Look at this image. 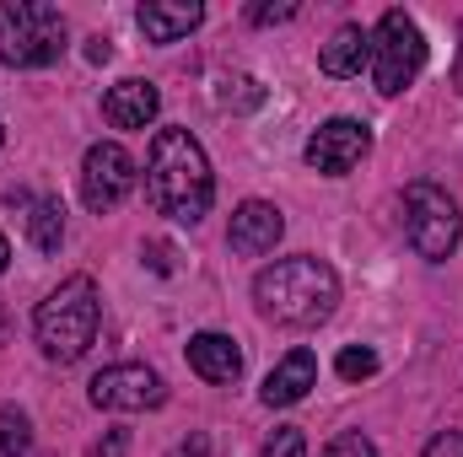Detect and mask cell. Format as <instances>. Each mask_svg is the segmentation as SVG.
<instances>
[{
  "label": "cell",
  "instance_id": "cell-17",
  "mask_svg": "<svg viewBox=\"0 0 463 457\" xmlns=\"http://www.w3.org/2000/svg\"><path fill=\"white\" fill-rule=\"evenodd\" d=\"M33 452V420L22 409H0V457H27Z\"/></svg>",
  "mask_w": 463,
  "mask_h": 457
},
{
  "label": "cell",
  "instance_id": "cell-19",
  "mask_svg": "<svg viewBox=\"0 0 463 457\" xmlns=\"http://www.w3.org/2000/svg\"><path fill=\"white\" fill-rule=\"evenodd\" d=\"M259 457H307V436H302L297 425H275V436L264 442Z\"/></svg>",
  "mask_w": 463,
  "mask_h": 457
},
{
  "label": "cell",
  "instance_id": "cell-22",
  "mask_svg": "<svg viewBox=\"0 0 463 457\" xmlns=\"http://www.w3.org/2000/svg\"><path fill=\"white\" fill-rule=\"evenodd\" d=\"M297 11H302L297 0H280V5H269V0H264V5H253L248 16H253V27H275V22H291Z\"/></svg>",
  "mask_w": 463,
  "mask_h": 457
},
{
  "label": "cell",
  "instance_id": "cell-2",
  "mask_svg": "<svg viewBox=\"0 0 463 457\" xmlns=\"http://www.w3.org/2000/svg\"><path fill=\"white\" fill-rule=\"evenodd\" d=\"M253 307L280 329H318L340 307V275L318 253L275 258L253 275Z\"/></svg>",
  "mask_w": 463,
  "mask_h": 457
},
{
  "label": "cell",
  "instance_id": "cell-5",
  "mask_svg": "<svg viewBox=\"0 0 463 457\" xmlns=\"http://www.w3.org/2000/svg\"><path fill=\"white\" fill-rule=\"evenodd\" d=\"M366 70H372V87L383 98H399V92H410L420 81V70H426V33H420V22L410 11L388 5L377 16V27H372V65Z\"/></svg>",
  "mask_w": 463,
  "mask_h": 457
},
{
  "label": "cell",
  "instance_id": "cell-1",
  "mask_svg": "<svg viewBox=\"0 0 463 457\" xmlns=\"http://www.w3.org/2000/svg\"><path fill=\"white\" fill-rule=\"evenodd\" d=\"M146 200L156 205V216L178 221V227H200L211 216V200H216V173H211V156L205 145L167 124L151 135V151H146Z\"/></svg>",
  "mask_w": 463,
  "mask_h": 457
},
{
  "label": "cell",
  "instance_id": "cell-12",
  "mask_svg": "<svg viewBox=\"0 0 463 457\" xmlns=\"http://www.w3.org/2000/svg\"><path fill=\"white\" fill-rule=\"evenodd\" d=\"M135 22H140L146 43H178L205 22V5L200 0H146L135 11Z\"/></svg>",
  "mask_w": 463,
  "mask_h": 457
},
{
  "label": "cell",
  "instance_id": "cell-23",
  "mask_svg": "<svg viewBox=\"0 0 463 457\" xmlns=\"http://www.w3.org/2000/svg\"><path fill=\"white\" fill-rule=\"evenodd\" d=\"M420 457H463V431H437Z\"/></svg>",
  "mask_w": 463,
  "mask_h": 457
},
{
  "label": "cell",
  "instance_id": "cell-29",
  "mask_svg": "<svg viewBox=\"0 0 463 457\" xmlns=\"http://www.w3.org/2000/svg\"><path fill=\"white\" fill-rule=\"evenodd\" d=\"M5 264H11V242H5V231H0V275H5Z\"/></svg>",
  "mask_w": 463,
  "mask_h": 457
},
{
  "label": "cell",
  "instance_id": "cell-18",
  "mask_svg": "<svg viewBox=\"0 0 463 457\" xmlns=\"http://www.w3.org/2000/svg\"><path fill=\"white\" fill-rule=\"evenodd\" d=\"M335 371H340V382H366V377H377V350H372V344H345L340 360H335Z\"/></svg>",
  "mask_w": 463,
  "mask_h": 457
},
{
  "label": "cell",
  "instance_id": "cell-16",
  "mask_svg": "<svg viewBox=\"0 0 463 457\" xmlns=\"http://www.w3.org/2000/svg\"><path fill=\"white\" fill-rule=\"evenodd\" d=\"M27 237L38 253H60L65 242V205L60 200H33L27 205Z\"/></svg>",
  "mask_w": 463,
  "mask_h": 457
},
{
  "label": "cell",
  "instance_id": "cell-20",
  "mask_svg": "<svg viewBox=\"0 0 463 457\" xmlns=\"http://www.w3.org/2000/svg\"><path fill=\"white\" fill-rule=\"evenodd\" d=\"M222 103H227V108H259V103H264V87H259L253 76H232L227 87H222Z\"/></svg>",
  "mask_w": 463,
  "mask_h": 457
},
{
  "label": "cell",
  "instance_id": "cell-7",
  "mask_svg": "<svg viewBox=\"0 0 463 457\" xmlns=\"http://www.w3.org/2000/svg\"><path fill=\"white\" fill-rule=\"evenodd\" d=\"M87 398L98 409H114V415H140V409H162L167 404V382L146 360H118V366H103L92 377Z\"/></svg>",
  "mask_w": 463,
  "mask_h": 457
},
{
  "label": "cell",
  "instance_id": "cell-10",
  "mask_svg": "<svg viewBox=\"0 0 463 457\" xmlns=\"http://www.w3.org/2000/svg\"><path fill=\"white\" fill-rule=\"evenodd\" d=\"M280 237H286V216H280V205H269V200H242V205L232 210V227H227L232 253H242V258H264V253H275Z\"/></svg>",
  "mask_w": 463,
  "mask_h": 457
},
{
  "label": "cell",
  "instance_id": "cell-25",
  "mask_svg": "<svg viewBox=\"0 0 463 457\" xmlns=\"http://www.w3.org/2000/svg\"><path fill=\"white\" fill-rule=\"evenodd\" d=\"M167 457H211V436H205V431H189V436H184Z\"/></svg>",
  "mask_w": 463,
  "mask_h": 457
},
{
  "label": "cell",
  "instance_id": "cell-6",
  "mask_svg": "<svg viewBox=\"0 0 463 457\" xmlns=\"http://www.w3.org/2000/svg\"><path fill=\"white\" fill-rule=\"evenodd\" d=\"M404 237L410 247L426 258V264H448L458 253V237H463V216H458V200L431 183V178H415L404 189Z\"/></svg>",
  "mask_w": 463,
  "mask_h": 457
},
{
  "label": "cell",
  "instance_id": "cell-13",
  "mask_svg": "<svg viewBox=\"0 0 463 457\" xmlns=\"http://www.w3.org/2000/svg\"><path fill=\"white\" fill-rule=\"evenodd\" d=\"M189 371L205 377V382H216V387H232V382L242 377V350H237L232 334L205 329V334L189 340Z\"/></svg>",
  "mask_w": 463,
  "mask_h": 457
},
{
  "label": "cell",
  "instance_id": "cell-4",
  "mask_svg": "<svg viewBox=\"0 0 463 457\" xmlns=\"http://www.w3.org/2000/svg\"><path fill=\"white\" fill-rule=\"evenodd\" d=\"M65 16L49 0H5L0 5V65L49 70L65 54Z\"/></svg>",
  "mask_w": 463,
  "mask_h": 457
},
{
  "label": "cell",
  "instance_id": "cell-14",
  "mask_svg": "<svg viewBox=\"0 0 463 457\" xmlns=\"http://www.w3.org/2000/svg\"><path fill=\"white\" fill-rule=\"evenodd\" d=\"M156 114H162V92H156L151 81H140V76L109 87V98H103V118H109L114 129H146Z\"/></svg>",
  "mask_w": 463,
  "mask_h": 457
},
{
  "label": "cell",
  "instance_id": "cell-30",
  "mask_svg": "<svg viewBox=\"0 0 463 457\" xmlns=\"http://www.w3.org/2000/svg\"><path fill=\"white\" fill-rule=\"evenodd\" d=\"M0 145H5V124H0Z\"/></svg>",
  "mask_w": 463,
  "mask_h": 457
},
{
  "label": "cell",
  "instance_id": "cell-21",
  "mask_svg": "<svg viewBox=\"0 0 463 457\" xmlns=\"http://www.w3.org/2000/svg\"><path fill=\"white\" fill-rule=\"evenodd\" d=\"M324 457H377V447H372V436H361V431H340V436L324 447Z\"/></svg>",
  "mask_w": 463,
  "mask_h": 457
},
{
  "label": "cell",
  "instance_id": "cell-3",
  "mask_svg": "<svg viewBox=\"0 0 463 457\" xmlns=\"http://www.w3.org/2000/svg\"><path fill=\"white\" fill-rule=\"evenodd\" d=\"M98 323H103L98 280H92V275H71V280H60V285L38 302V312H33V340H38V350H43L49 360L71 366V360H81V355L92 350Z\"/></svg>",
  "mask_w": 463,
  "mask_h": 457
},
{
  "label": "cell",
  "instance_id": "cell-26",
  "mask_svg": "<svg viewBox=\"0 0 463 457\" xmlns=\"http://www.w3.org/2000/svg\"><path fill=\"white\" fill-rule=\"evenodd\" d=\"M118 452H124V431H114L109 442H98V447H92V457H118Z\"/></svg>",
  "mask_w": 463,
  "mask_h": 457
},
{
  "label": "cell",
  "instance_id": "cell-24",
  "mask_svg": "<svg viewBox=\"0 0 463 457\" xmlns=\"http://www.w3.org/2000/svg\"><path fill=\"white\" fill-rule=\"evenodd\" d=\"M140 258H146L156 275H173V247H167V242H146V247H140Z\"/></svg>",
  "mask_w": 463,
  "mask_h": 457
},
{
  "label": "cell",
  "instance_id": "cell-9",
  "mask_svg": "<svg viewBox=\"0 0 463 457\" xmlns=\"http://www.w3.org/2000/svg\"><path fill=\"white\" fill-rule=\"evenodd\" d=\"M366 151H372V129L361 118H329V124H318L307 135L302 162L313 173H324V178H345V173H355L366 162Z\"/></svg>",
  "mask_w": 463,
  "mask_h": 457
},
{
  "label": "cell",
  "instance_id": "cell-27",
  "mask_svg": "<svg viewBox=\"0 0 463 457\" xmlns=\"http://www.w3.org/2000/svg\"><path fill=\"white\" fill-rule=\"evenodd\" d=\"M109 54H114V43H109V38H92V43H87V60H92V65H103Z\"/></svg>",
  "mask_w": 463,
  "mask_h": 457
},
{
  "label": "cell",
  "instance_id": "cell-28",
  "mask_svg": "<svg viewBox=\"0 0 463 457\" xmlns=\"http://www.w3.org/2000/svg\"><path fill=\"white\" fill-rule=\"evenodd\" d=\"M453 92L463 98V22H458V60H453Z\"/></svg>",
  "mask_w": 463,
  "mask_h": 457
},
{
  "label": "cell",
  "instance_id": "cell-11",
  "mask_svg": "<svg viewBox=\"0 0 463 457\" xmlns=\"http://www.w3.org/2000/svg\"><path fill=\"white\" fill-rule=\"evenodd\" d=\"M313 387H318V355H313V350H286V355L269 366L259 398H264L269 409H291V404H302Z\"/></svg>",
  "mask_w": 463,
  "mask_h": 457
},
{
  "label": "cell",
  "instance_id": "cell-8",
  "mask_svg": "<svg viewBox=\"0 0 463 457\" xmlns=\"http://www.w3.org/2000/svg\"><path fill=\"white\" fill-rule=\"evenodd\" d=\"M135 178H140V173H135V156H129L118 140H98V145H87V156H81V200H87L92 216L118 210V205L129 200Z\"/></svg>",
  "mask_w": 463,
  "mask_h": 457
},
{
  "label": "cell",
  "instance_id": "cell-15",
  "mask_svg": "<svg viewBox=\"0 0 463 457\" xmlns=\"http://www.w3.org/2000/svg\"><path fill=\"white\" fill-rule=\"evenodd\" d=\"M318 65H324V76H335V81L361 76V70L372 65V33H366L361 22L335 27V33H329V43L318 49Z\"/></svg>",
  "mask_w": 463,
  "mask_h": 457
}]
</instances>
